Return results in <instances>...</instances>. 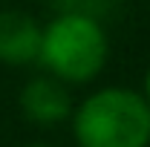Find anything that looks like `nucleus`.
<instances>
[{
    "mask_svg": "<svg viewBox=\"0 0 150 147\" xmlns=\"http://www.w3.org/2000/svg\"><path fill=\"white\" fill-rule=\"evenodd\" d=\"M26 147H55V144H46V141H32V144H26Z\"/></svg>",
    "mask_w": 150,
    "mask_h": 147,
    "instance_id": "nucleus-7",
    "label": "nucleus"
},
{
    "mask_svg": "<svg viewBox=\"0 0 150 147\" xmlns=\"http://www.w3.org/2000/svg\"><path fill=\"white\" fill-rule=\"evenodd\" d=\"M40 23L23 9H0V64L29 66L38 64Z\"/></svg>",
    "mask_w": 150,
    "mask_h": 147,
    "instance_id": "nucleus-4",
    "label": "nucleus"
},
{
    "mask_svg": "<svg viewBox=\"0 0 150 147\" xmlns=\"http://www.w3.org/2000/svg\"><path fill=\"white\" fill-rule=\"evenodd\" d=\"M142 95H144V101L150 104V66H147V72H144V81H142Z\"/></svg>",
    "mask_w": 150,
    "mask_h": 147,
    "instance_id": "nucleus-6",
    "label": "nucleus"
},
{
    "mask_svg": "<svg viewBox=\"0 0 150 147\" xmlns=\"http://www.w3.org/2000/svg\"><path fill=\"white\" fill-rule=\"evenodd\" d=\"M18 107H20V115L29 124H35V127H58V124L69 121V115L75 110V98H72V90L64 81L40 72L20 87Z\"/></svg>",
    "mask_w": 150,
    "mask_h": 147,
    "instance_id": "nucleus-3",
    "label": "nucleus"
},
{
    "mask_svg": "<svg viewBox=\"0 0 150 147\" xmlns=\"http://www.w3.org/2000/svg\"><path fill=\"white\" fill-rule=\"evenodd\" d=\"M78 147H150V104L133 87H98L69 115Z\"/></svg>",
    "mask_w": 150,
    "mask_h": 147,
    "instance_id": "nucleus-2",
    "label": "nucleus"
},
{
    "mask_svg": "<svg viewBox=\"0 0 150 147\" xmlns=\"http://www.w3.org/2000/svg\"><path fill=\"white\" fill-rule=\"evenodd\" d=\"M110 61V37L104 20L81 12H58L40 26L38 66L67 87H87Z\"/></svg>",
    "mask_w": 150,
    "mask_h": 147,
    "instance_id": "nucleus-1",
    "label": "nucleus"
},
{
    "mask_svg": "<svg viewBox=\"0 0 150 147\" xmlns=\"http://www.w3.org/2000/svg\"><path fill=\"white\" fill-rule=\"evenodd\" d=\"M61 12H81V15H93L101 18L110 9V0H58Z\"/></svg>",
    "mask_w": 150,
    "mask_h": 147,
    "instance_id": "nucleus-5",
    "label": "nucleus"
}]
</instances>
